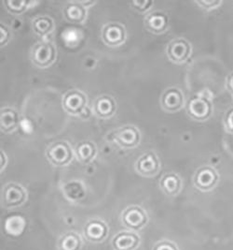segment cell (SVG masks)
I'll return each mask as SVG.
<instances>
[{
  "label": "cell",
  "mask_w": 233,
  "mask_h": 250,
  "mask_svg": "<svg viewBox=\"0 0 233 250\" xmlns=\"http://www.w3.org/2000/svg\"><path fill=\"white\" fill-rule=\"evenodd\" d=\"M147 215L143 208L137 205L127 207L122 214V224L130 229L139 230L147 223Z\"/></svg>",
  "instance_id": "obj_1"
},
{
  "label": "cell",
  "mask_w": 233,
  "mask_h": 250,
  "mask_svg": "<svg viewBox=\"0 0 233 250\" xmlns=\"http://www.w3.org/2000/svg\"><path fill=\"white\" fill-rule=\"evenodd\" d=\"M26 201V191L22 186L10 183L2 190V204L7 208H14L22 205Z\"/></svg>",
  "instance_id": "obj_2"
},
{
  "label": "cell",
  "mask_w": 233,
  "mask_h": 250,
  "mask_svg": "<svg viewBox=\"0 0 233 250\" xmlns=\"http://www.w3.org/2000/svg\"><path fill=\"white\" fill-rule=\"evenodd\" d=\"M47 157L54 165L63 166L72 159V150L67 142L58 141L47 149Z\"/></svg>",
  "instance_id": "obj_3"
},
{
  "label": "cell",
  "mask_w": 233,
  "mask_h": 250,
  "mask_svg": "<svg viewBox=\"0 0 233 250\" xmlns=\"http://www.w3.org/2000/svg\"><path fill=\"white\" fill-rule=\"evenodd\" d=\"M55 49L51 42H38L34 46L32 50V59L38 67H48L55 59Z\"/></svg>",
  "instance_id": "obj_4"
},
{
  "label": "cell",
  "mask_w": 233,
  "mask_h": 250,
  "mask_svg": "<svg viewBox=\"0 0 233 250\" xmlns=\"http://www.w3.org/2000/svg\"><path fill=\"white\" fill-rule=\"evenodd\" d=\"M113 140L123 147H133L140 140V133L133 125H124L112 134Z\"/></svg>",
  "instance_id": "obj_5"
},
{
  "label": "cell",
  "mask_w": 233,
  "mask_h": 250,
  "mask_svg": "<svg viewBox=\"0 0 233 250\" xmlns=\"http://www.w3.org/2000/svg\"><path fill=\"white\" fill-rule=\"evenodd\" d=\"M108 233V225L101 219L94 218L90 220L83 229V234L86 240L91 243H101L107 238Z\"/></svg>",
  "instance_id": "obj_6"
},
{
  "label": "cell",
  "mask_w": 233,
  "mask_h": 250,
  "mask_svg": "<svg viewBox=\"0 0 233 250\" xmlns=\"http://www.w3.org/2000/svg\"><path fill=\"white\" fill-rule=\"evenodd\" d=\"M87 103L85 95L79 90L72 89L66 93L63 99V105L70 114H81Z\"/></svg>",
  "instance_id": "obj_7"
},
{
  "label": "cell",
  "mask_w": 233,
  "mask_h": 250,
  "mask_svg": "<svg viewBox=\"0 0 233 250\" xmlns=\"http://www.w3.org/2000/svg\"><path fill=\"white\" fill-rule=\"evenodd\" d=\"M218 175L211 167H202L198 170L194 176V185L200 190H211L216 185Z\"/></svg>",
  "instance_id": "obj_8"
},
{
  "label": "cell",
  "mask_w": 233,
  "mask_h": 250,
  "mask_svg": "<svg viewBox=\"0 0 233 250\" xmlns=\"http://www.w3.org/2000/svg\"><path fill=\"white\" fill-rule=\"evenodd\" d=\"M139 245V236L132 231H122L112 239V247L114 250H135Z\"/></svg>",
  "instance_id": "obj_9"
},
{
  "label": "cell",
  "mask_w": 233,
  "mask_h": 250,
  "mask_svg": "<svg viewBox=\"0 0 233 250\" xmlns=\"http://www.w3.org/2000/svg\"><path fill=\"white\" fill-rule=\"evenodd\" d=\"M167 54L170 59L175 62H184L190 54V45L184 39H176L169 43L167 47Z\"/></svg>",
  "instance_id": "obj_10"
},
{
  "label": "cell",
  "mask_w": 233,
  "mask_h": 250,
  "mask_svg": "<svg viewBox=\"0 0 233 250\" xmlns=\"http://www.w3.org/2000/svg\"><path fill=\"white\" fill-rule=\"evenodd\" d=\"M102 37L104 42L108 45H120L125 40V28L121 23H108L103 28Z\"/></svg>",
  "instance_id": "obj_11"
},
{
  "label": "cell",
  "mask_w": 233,
  "mask_h": 250,
  "mask_svg": "<svg viewBox=\"0 0 233 250\" xmlns=\"http://www.w3.org/2000/svg\"><path fill=\"white\" fill-rule=\"evenodd\" d=\"M136 170L144 176H152L160 170V162L154 153L147 152L136 161Z\"/></svg>",
  "instance_id": "obj_12"
},
{
  "label": "cell",
  "mask_w": 233,
  "mask_h": 250,
  "mask_svg": "<svg viewBox=\"0 0 233 250\" xmlns=\"http://www.w3.org/2000/svg\"><path fill=\"white\" fill-rule=\"evenodd\" d=\"M189 115L198 120H203L211 113V105L203 98H193L188 105Z\"/></svg>",
  "instance_id": "obj_13"
},
{
  "label": "cell",
  "mask_w": 233,
  "mask_h": 250,
  "mask_svg": "<svg viewBox=\"0 0 233 250\" xmlns=\"http://www.w3.org/2000/svg\"><path fill=\"white\" fill-rule=\"evenodd\" d=\"M161 103L162 107L169 112L178 111L183 104V95L178 88H168L163 93Z\"/></svg>",
  "instance_id": "obj_14"
},
{
  "label": "cell",
  "mask_w": 233,
  "mask_h": 250,
  "mask_svg": "<svg viewBox=\"0 0 233 250\" xmlns=\"http://www.w3.org/2000/svg\"><path fill=\"white\" fill-rule=\"evenodd\" d=\"M144 23L150 31L161 33L163 32L168 26V18L162 12H151L144 18Z\"/></svg>",
  "instance_id": "obj_15"
},
{
  "label": "cell",
  "mask_w": 233,
  "mask_h": 250,
  "mask_svg": "<svg viewBox=\"0 0 233 250\" xmlns=\"http://www.w3.org/2000/svg\"><path fill=\"white\" fill-rule=\"evenodd\" d=\"M160 185L164 193L169 196H176L181 190L182 182L178 174L174 172H168L162 176Z\"/></svg>",
  "instance_id": "obj_16"
},
{
  "label": "cell",
  "mask_w": 233,
  "mask_h": 250,
  "mask_svg": "<svg viewBox=\"0 0 233 250\" xmlns=\"http://www.w3.org/2000/svg\"><path fill=\"white\" fill-rule=\"evenodd\" d=\"M94 113L101 117H108L114 114L116 110V103L110 96H101L99 97L93 106Z\"/></svg>",
  "instance_id": "obj_17"
},
{
  "label": "cell",
  "mask_w": 233,
  "mask_h": 250,
  "mask_svg": "<svg viewBox=\"0 0 233 250\" xmlns=\"http://www.w3.org/2000/svg\"><path fill=\"white\" fill-rule=\"evenodd\" d=\"M67 19L74 23H80L86 17V9L80 2H70L64 9Z\"/></svg>",
  "instance_id": "obj_18"
},
{
  "label": "cell",
  "mask_w": 233,
  "mask_h": 250,
  "mask_svg": "<svg viewBox=\"0 0 233 250\" xmlns=\"http://www.w3.org/2000/svg\"><path fill=\"white\" fill-rule=\"evenodd\" d=\"M82 240L78 233L69 231L61 236L58 241L59 250H80Z\"/></svg>",
  "instance_id": "obj_19"
},
{
  "label": "cell",
  "mask_w": 233,
  "mask_h": 250,
  "mask_svg": "<svg viewBox=\"0 0 233 250\" xmlns=\"http://www.w3.org/2000/svg\"><path fill=\"white\" fill-rule=\"evenodd\" d=\"M19 122V116L17 113L11 108H5L1 110L0 114V125L4 131L13 130Z\"/></svg>",
  "instance_id": "obj_20"
},
{
  "label": "cell",
  "mask_w": 233,
  "mask_h": 250,
  "mask_svg": "<svg viewBox=\"0 0 233 250\" xmlns=\"http://www.w3.org/2000/svg\"><path fill=\"white\" fill-rule=\"evenodd\" d=\"M26 227L25 219L20 216H12L8 217L5 221V229L8 234L18 236L22 234Z\"/></svg>",
  "instance_id": "obj_21"
},
{
  "label": "cell",
  "mask_w": 233,
  "mask_h": 250,
  "mask_svg": "<svg viewBox=\"0 0 233 250\" xmlns=\"http://www.w3.org/2000/svg\"><path fill=\"white\" fill-rule=\"evenodd\" d=\"M77 155L82 162H89L95 156V146L90 142H82L77 146Z\"/></svg>",
  "instance_id": "obj_22"
},
{
  "label": "cell",
  "mask_w": 233,
  "mask_h": 250,
  "mask_svg": "<svg viewBox=\"0 0 233 250\" xmlns=\"http://www.w3.org/2000/svg\"><path fill=\"white\" fill-rule=\"evenodd\" d=\"M33 27L37 34H48L54 29V22L48 16H39L34 20Z\"/></svg>",
  "instance_id": "obj_23"
},
{
  "label": "cell",
  "mask_w": 233,
  "mask_h": 250,
  "mask_svg": "<svg viewBox=\"0 0 233 250\" xmlns=\"http://www.w3.org/2000/svg\"><path fill=\"white\" fill-rule=\"evenodd\" d=\"M65 192L67 196V198L71 200L75 199H79L82 198L84 195V190L83 188L79 183L72 182L67 184L65 187Z\"/></svg>",
  "instance_id": "obj_24"
},
{
  "label": "cell",
  "mask_w": 233,
  "mask_h": 250,
  "mask_svg": "<svg viewBox=\"0 0 233 250\" xmlns=\"http://www.w3.org/2000/svg\"><path fill=\"white\" fill-rule=\"evenodd\" d=\"M28 2L23 0H6L5 5L8 10L13 13H20L23 12L27 7Z\"/></svg>",
  "instance_id": "obj_25"
},
{
  "label": "cell",
  "mask_w": 233,
  "mask_h": 250,
  "mask_svg": "<svg viewBox=\"0 0 233 250\" xmlns=\"http://www.w3.org/2000/svg\"><path fill=\"white\" fill-rule=\"evenodd\" d=\"M152 250H178V248L172 241L163 240L158 242Z\"/></svg>",
  "instance_id": "obj_26"
},
{
  "label": "cell",
  "mask_w": 233,
  "mask_h": 250,
  "mask_svg": "<svg viewBox=\"0 0 233 250\" xmlns=\"http://www.w3.org/2000/svg\"><path fill=\"white\" fill-rule=\"evenodd\" d=\"M151 4H152V2L149 1V0L133 1V2H132V5H133V7H134L136 10H139V11H141V12L146 11V10L149 8V6H150Z\"/></svg>",
  "instance_id": "obj_27"
},
{
  "label": "cell",
  "mask_w": 233,
  "mask_h": 250,
  "mask_svg": "<svg viewBox=\"0 0 233 250\" xmlns=\"http://www.w3.org/2000/svg\"><path fill=\"white\" fill-rule=\"evenodd\" d=\"M0 32H1V41H0V43L1 45L5 44L7 42V41L9 40V37H10V32L8 30V28L3 25L2 23L0 24Z\"/></svg>",
  "instance_id": "obj_28"
},
{
  "label": "cell",
  "mask_w": 233,
  "mask_h": 250,
  "mask_svg": "<svg viewBox=\"0 0 233 250\" xmlns=\"http://www.w3.org/2000/svg\"><path fill=\"white\" fill-rule=\"evenodd\" d=\"M197 3L206 9H211V8H215V6L219 5L221 2H219V1H197Z\"/></svg>",
  "instance_id": "obj_29"
},
{
  "label": "cell",
  "mask_w": 233,
  "mask_h": 250,
  "mask_svg": "<svg viewBox=\"0 0 233 250\" xmlns=\"http://www.w3.org/2000/svg\"><path fill=\"white\" fill-rule=\"evenodd\" d=\"M227 125L229 129L233 130V110H232L227 115Z\"/></svg>",
  "instance_id": "obj_30"
},
{
  "label": "cell",
  "mask_w": 233,
  "mask_h": 250,
  "mask_svg": "<svg viewBox=\"0 0 233 250\" xmlns=\"http://www.w3.org/2000/svg\"><path fill=\"white\" fill-rule=\"evenodd\" d=\"M228 87H229L230 91L233 94V73L231 74V76L229 77V80H228Z\"/></svg>",
  "instance_id": "obj_31"
}]
</instances>
